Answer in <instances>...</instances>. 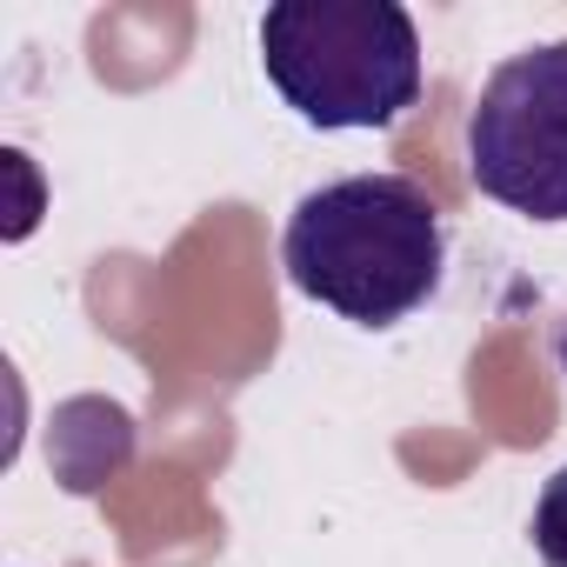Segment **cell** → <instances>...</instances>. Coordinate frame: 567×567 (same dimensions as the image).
Here are the masks:
<instances>
[{
    "mask_svg": "<svg viewBox=\"0 0 567 567\" xmlns=\"http://www.w3.org/2000/svg\"><path fill=\"white\" fill-rule=\"evenodd\" d=\"M288 280L354 328H394L434 301L447 267V220L408 174H348L288 214L280 234Z\"/></svg>",
    "mask_w": 567,
    "mask_h": 567,
    "instance_id": "1",
    "label": "cell"
},
{
    "mask_svg": "<svg viewBox=\"0 0 567 567\" xmlns=\"http://www.w3.org/2000/svg\"><path fill=\"white\" fill-rule=\"evenodd\" d=\"M554 348H560V374H567V321H560V341Z\"/></svg>",
    "mask_w": 567,
    "mask_h": 567,
    "instance_id": "5",
    "label": "cell"
},
{
    "mask_svg": "<svg viewBox=\"0 0 567 567\" xmlns=\"http://www.w3.org/2000/svg\"><path fill=\"white\" fill-rule=\"evenodd\" d=\"M467 174L507 214L567 227V41L507 54L467 114Z\"/></svg>",
    "mask_w": 567,
    "mask_h": 567,
    "instance_id": "3",
    "label": "cell"
},
{
    "mask_svg": "<svg viewBox=\"0 0 567 567\" xmlns=\"http://www.w3.org/2000/svg\"><path fill=\"white\" fill-rule=\"evenodd\" d=\"M534 554H540V567H567V467L534 501Z\"/></svg>",
    "mask_w": 567,
    "mask_h": 567,
    "instance_id": "4",
    "label": "cell"
},
{
    "mask_svg": "<svg viewBox=\"0 0 567 567\" xmlns=\"http://www.w3.org/2000/svg\"><path fill=\"white\" fill-rule=\"evenodd\" d=\"M260 68L321 134H374L421 101V34L401 0H274Z\"/></svg>",
    "mask_w": 567,
    "mask_h": 567,
    "instance_id": "2",
    "label": "cell"
}]
</instances>
